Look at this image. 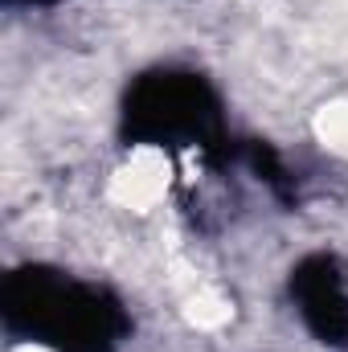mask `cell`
<instances>
[{"label": "cell", "mask_w": 348, "mask_h": 352, "mask_svg": "<svg viewBox=\"0 0 348 352\" xmlns=\"http://www.w3.org/2000/svg\"><path fill=\"white\" fill-rule=\"evenodd\" d=\"M164 184H168V164L156 156V152H135L119 173L111 180V197L115 201H123L127 209H144V205H152L160 192H164Z\"/></svg>", "instance_id": "cell-1"}, {"label": "cell", "mask_w": 348, "mask_h": 352, "mask_svg": "<svg viewBox=\"0 0 348 352\" xmlns=\"http://www.w3.org/2000/svg\"><path fill=\"white\" fill-rule=\"evenodd\" d=\"M320 131H324V140H328L336 152H348V107H332V111H324Z\"/></svg>", "instance_id": "cell-2"}, {"label": "cell", "mask_w": 348, "mask_h": 352, "mask_svg": "<svg viewBox=\"0 0 348 352\" xmlns=\"http://www.w3.org/2000/svg\"><path fill=\"white\" fill-rule=\"evenodd\" d=\"M8 352H54V349H45V344H33V340H25V344H12Z\"/></svg>", "instance_id": "cell-3"}]
</instances>
